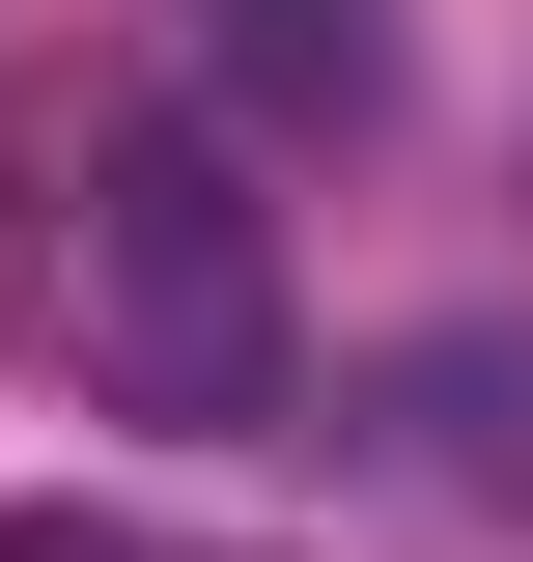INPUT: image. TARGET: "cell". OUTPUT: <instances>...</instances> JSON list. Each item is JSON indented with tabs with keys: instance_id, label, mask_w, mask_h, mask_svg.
Segmentation results:
<instances>
[{
	"instance_id": "cell-1",
	"label": "cell",
	"mask_w": 533,
	"mask_h": 562,
	"mask_svg": "<svg viewBox=\"0 0 533 562\" xmlns=\"http://www.w3.org/2000/svg\"><path fill=\"white\" fill-rule=\"evenodd\" d=\"M57 338H84L113 422H281L309 394V310H281V225L225 198V140L113 113L57 169Z\"/></svg>"
},
{
	"instance_id": "cell-2",
	"label": "cell",
	"mask_w": 533,
	"mask_h": 562,
	"mask_svg": "<svg viewBox=\"0 0 533 562\" xmlns=\"http://www.w3.org/2000/svg\"><path fill=\"white\" fill-rule=\"evenodd\" d=\"M197 57L253 85V113L337 140V113H394V0H197Z\"/></svg>"
}]
</instances>
